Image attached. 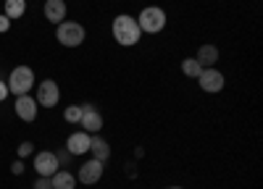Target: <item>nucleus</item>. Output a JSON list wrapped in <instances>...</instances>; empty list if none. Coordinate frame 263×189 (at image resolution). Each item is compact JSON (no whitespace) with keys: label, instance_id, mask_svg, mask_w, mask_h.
I'll list each match as a JSON object with an SVG mask.
<instances>
[{"label":"nucleus","instance_id":"nucleus-1","mask_svg":"<svg viewBox=\"0 0 263 189\" xmlns=\"http://www.w3.org/2000/svg\"><path fill=\"white\" fill-rule=\"evenodd\" d=\"M111 32H114V39L119 42V45H126V48H129V45H137L140 34H142L137 18H132V16H116Z\"/></svg>","mask_w":263,"mask_h":189},{"label":"nucleus","instance_id":"nucleus-2","mask_svg":"<svg viewBox=\"0 0 263 189\" xmlns=\"http://www.w3.org/2000/svg\"><path fill=\"white\" fill-rule=\"evenodd\" d=\"M137 24H140V32L158 34V32H163V27H166V11L158 8V6H147V8L140 13Z\"/></svg>","mask_w":263,"mask_h":189},{"label":"nucleus","instance_id":"nucleus-3","mask_svg":"<svg viewBox=\"0 0 263 189\" xmlns=\"http://www.w3.org/2000/svg\"><path fill=\"white\" fill-rule=\"evenodd\" d=\"M84 37H87V32H84L82 24H77V21H61L58 29H55V39L61 42V45H66V48L82 45Z\"/></svg>","mask_w":263,"mask_h":189},{"label":"nucleus","instance_id":"nucleus-4","mask_svg":"<svg viewBox=\"0 0 263 189\" xmlns=\"http://www.w3.org/2000/svg\"><path fill=\"white\" fill-rule=\"evenodd\" d=\"M34 87V71L29 66H16L8 76V92L13 95H27Z\"/></svg>","mask_w":263,"mask_h":189},{"label":"nucleus","instance_id":"nucleus-5","mask_svg":"<svg viewBox=\"0 0 263 189\" xmlns=\"http://www.w3.org/2000/svg\"><path fill=\"white\" fill-rule=\"evenodd\" d=\"M58 100H61L58 84H55L53 79L40 81V87H37V102L42 105V108H53V105H58Z\"/></svg>","mask_w":263,"mask_h":189},{"label":"nucleus","instance_id":"nucleus-6","mask_svg":"<svg viewBox=\"0 0 263 189\" xmlns=\"http://www.w3.org/2000/svg\"><path fill=\"white\" fill-rule=\"evenodd\" d=\"M103 171H105V165H103L98 158H92V160L82 163V168H79V181L87 184V186H92V184H98V181L103 179Z\"/></svg>","mask_w":263,"mask_h":189},{"label":"nucleus","instance_id":"nucleus-7","mask_svg":"<svg viewBox=\"0 0 263 189\" xmlns=\"http://www.w3.org/2000/svg\"><path fill=\"white\" fill-rule=\"evenodd\" d=\"M197 81H200V90L203 92H221L224 90V74L216 71L213 66L211 69H203L200 76H197Z\"/></svg>","mask_w":263,"mask_h":189},{"label":"nucleus","instance_id":"nucleus-8","mask_svg":"<svg viewBox=\"0 0 263 189\" xmlns=\"http://www.w3.org/2000/svg\"><path fill=\"white\" fill-rule=\"evenodd\" d=\"M79 123H82V129L87 134H92V132H100L103 129V116L98 113L95 105L87 102V105H82V121Z\"/></svg>","mask_w":263,"mask_h":189},{"label":"nucleus","instance_id":"nucleus-9","mask_svg":"<svg viewBox=\"0 0 263 189\" xmlns=\"http://www.w3.org/2000/svg\"><path fill=\"white\" fill-rule=\"evenodd\" d=\"M34 171H37L40 176H53V174L58 171V158H55V153H50V150L37 153V155H34Z\"/></svg>","mask_w":263,"mask_h":189},{"label":"nucleus","instance_id":"nucleus-10","mask_svg":"<svg viewBox=\"0 0 263 189\" xmlns=\"http://www.w3.org/2000/svg\"><path fill=\"white\" fill-rule=\"evenodd\" d=\"M16 116H18L21 121L32 123V121L37 118V100H34L32 95H18V97H16Z\"/></svg>","mask_w":263,"mask_h":189},{"label":"nucleus","instance_id":"nucleus-11","mask_svg":"<svg viewBox=\"0 0 263 189\" xmlns=\"http://www.w3.org/2000/svg\"><path fill=\"white\" fill-rule=\"evenodd\" d=\"M90 142H92V137L87 132H74V134H69V139H66V150H69L71 155H84L87 150H90Z\"/></svg>","mask_w":263,"mask_h":189},{"label":"nucleus","instance_id":"nucleus-12","mask_svg":"<svg viewBox=\"0 0 263 189\" xmlns=\"http://www.w3.org/2000/svg\"><path fill=\"white\" fill-rule=\"evenodd\" d=\"M45 18L50 21V24H61V21H66V3L63 0H48L45 3Z\"/></svg>","mask_w":263,"mask_h":189},{"label":"nucleus","instance_id":"nucleus-13","mask_svg":"<svg viewBox=\"0 0 263 189\" xmlns=\"http://www.w3.org/2000/svg\"><path fill=\"white\" fill-rule=\"evenodd\" d=\"M195 60L200 63L203 69H211L213 63L218 60V50H216V45H200V50H197Z\"/></svg>","mask_w":263,"mask_h":189},{"label":"nucleus","instance_id":"nucleus-14","mask_svg":"<svg viewBox=\"0 0 263 189\" xmlns=\"http://www.w3.org/2000/svg\"><path fill=\"white\" fill-rule=\"evenodd\" d=\"M90 153H92L100 163H105L108 158H111V144H108L105 139H100V137H92V142H90Z\"/></svg>","mask_w":263,"mask_h":189},{"label":"nucleus","instance_id":"nucleus-15","mask_svg":"<svg viewBox=\"0 0 263 189\" xmlns=\"http://www.w3.org/2000/svg\"><path fill=\"white\" fill-rule=\"evenodd\" d=\"M50 181H53V189H74L77 186V179L71 171H55L50 176Z\"/></svg>","mask_w":263,"mask_h":189},{"label":"nucleus","instance_id":"nucleus-16","mask_svg":"<svg viewBox=\"0 0 263 189\" xmlns=\"http://www.w3.org/2000/svg\"><path fill=\"white\" fill-rule=\"evenodd\" d=\"M27 11V0H6V16L13 21V18H21Z\"/></svg>","mask_w":263,"mask_h":189},{"label":"nucleus","instance_id":"nucleus-17","mask_svg":"<svg viewBox=\"0 0 263 189\" xmlns=\"http://www.w3.org/2000/svg\"><path fill=\"white\" fill-rule=\"evenodd\" d=\"M200 71H203V66H200L195 58H184V60H182V74H184V76L197 79V76H200Z\"/></svg>","mask_w":263,"mask_h":189},{"label":"nucleus","instance_id":"nucleus-18","mask_svg":"<svg viewBox=\"0 0 263 189\" xmlns=\"http://www.w3.org/2000/svg\"><path fill=\"white\" fill-rule=\"evenodd\" d=\"M63 118L69 123H79L82 121V105H69V108L63 111Z\"/></svg>","mask_w":263,"mask_h":189},{"label":"nucleus","instance_id":"nucleus-19","mask_svg":"<svg viewBox=\"0 0 263 189\" xmlns=\"http://www.w3.org/2000/svg\"><path fill=\"white\" fill-rule=\"evenodd\" d=\"M29 155H34V144L32 142H21L18 144V158H29Z\"/></svg>","mask_w":263,"mask_h":189},{"label":"nucleus","instance_id":"nucleus-20","mask_svg":"<svg viewBox=\"0 0 263 189\" xmlns=\"http://www.w3.org/2000/svg\"><path fill=\"white\" fill-rule=\"evenodd\" d=\"M34 189H53L50 176H42V179H37V181H34Z\"/></svg>","mask_w":263,"mask_h":189},{"label":"nucleus","instance_id":"nucleus-21","mask_svg":"<svg viewBox=\"0 0 263 189\" xmlns=\"http://www.w3.org/2000/svg\"><path fill=\"white\" fill-rule=\"evenodd\" d=\"M8 27H11V18H8L6 13H0V34H6Z\"/></svg>","mask_w":263,"mask_h":189},{"label":"nucleus","instance_id":"nucleus-22","mask_svg":"<svg viewBox=\"0 0 263 189\" xmlns=\"http://www.w3.org/2000/svg\"><path fill=\"white\" fill-rule=\"evenodd\" d=\"M11 174L21 176V174H24V163H21V160H13V163H11Z\"/></svg>","mask_w":263,"mask_h":189},{"label":"nucleus","instance_id":"nucleus-23","mask_svg":"<svg viewBox=\"0 0 263 189\" xmlns=\"http://www.w3.org/2000/svg\"><path fill=\"white\" fill-rule=\"evenodd\" d=\"M55 158H58V165H61V163H69V160H71V153H69V150H61Z\"/></svg>","mask_w":263,"mask_h":189},{"label":"nucleus","instance_id":"nucleus-24","mask_svg":"<svg viewBox=\"0 0 263 189\" xmlns=\"http://www.w3.org/2000/svg\"><path fill=\"white\" fill-rule=\"evenodd\" d=\"M6 97H8V84H6V81H0V102H3Z\"/></svg>","mask_w":263,"mask_h":189},{"label":"nucleus","instance_id":"nucleus-25","mask_svg":"<svg viewBox=\"0 0 263 189\" xmlns=\"http://www.w3.org/2000/svg\"><path fill=\"white\" fill-rule=\"evenodd\" d=\"M168 189H182V186H168Z\"/></svg>","mask_w":263,"mask_h":189}]
</instances>
